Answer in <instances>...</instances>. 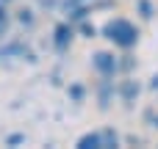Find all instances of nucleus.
Instances as JSON below:
<instances>
[{
	"instance_id": "obj_5",
	"label": "nucleus",
	"mask_w": 158,
	"mask_h": 149,
	"mask_svg": "<svg viewBox=\"0 0 158 149\" xmlns=\"http://www.w3.org/2000/svg\"><path fill=\"white\" fill-rule=\"evenodd\" d=\"M97 97H100V108L106 111V108L111 105V97H114V80H111V77H103V80H100Z\"/></svg>"
},
{
	"instance_id": "obj_1",
	"label": "nucleus",
	"mask_w": 158,
	"mask_h": 149,
	"mask_svg": "<svg viewBox=\"0 0 158 149\" xmlns=\"http://www.w3.org/2000/svg\"><path fill=\"white\" fill-rule=\"evenodd\" d=\"M103 36H106L108 41H114L117 47L131 50V47H136V41H139V28H136L133 22H128V19H111V22H106Z\"/></svg>"
},
{
	"instance_id": "obj_17",
	"label": "nucleus",
	"mask_w": 158,
	"mask_h": 149,
	"mask_svg": "<svg viewBox=\"0 0 158 149\" xmlns=\"http://www.w3.org/2000/svg\"><path fill=\"white\" fill-rule=\"evenodd\" d=\"M0 3H11V0H0Z\"/></svg>"
},
{
	"instance_id": "obj_16",
	"label": "nucleus",
	"mask_w": 158,
	"mask_h": 149,
	"mask_svg": "<svg viewBox=\"0 0 158 149\" xmlns=\"http://www.w3.org/2000/svg\"><path fill=\"white\" fill-rule=\"evenodd\" d=\"M150 88H158V75L153 77V83H150Z\"/></svg>"
},
{
	"instance_id": "obj_2",
	"label": "nucleus",
	"mask_w": 158,
	"mask_h": 149,
	"mask_svg": "<svg viewBox=\"0 0 158 149\" xmlns=\"http://www.w3.org/2000/svg\"><path fill=\"white\" fill-rule=\"evenodd\" d=\"M78 149H117L119 147V135L114 130H94L78 138Z\"/></svg>"
},
{
	"instance_id": "obj_8",
	"label": "nucleus",
	"mask_w": 158,
	"mask_h": 149,
	"mask_svg": "<svg viewBox=\"0 0 158 149\" xmlns=\"http://www.w3.org/2000/svg\"><path fill=\"white\" fill-rule=\"evenodd\" d=\"M136 6H139V11H142V17H144V19H150V17L156 14V8H153V3H150V0H136Z\"/></svg>"
},
{
	"instance_id": "obj_3",
	"label": "nucleus",
	"mask_w": 158,
	"mask_h": 149,
	"mask_svg": "<svg viewBox=\"0 0 158 149\" xmlns=\"http://www.w3.org/2000/svg\"><path fill=\"white\" fill-rule=\"evenodd\" d=\"M92 66L97 69L100 77H114V75L119 72V58H114L111 53H97V55L92 58Z\"/></svg>"
},
{
	"instance_id": "obj_11",
	"label": "nucleus",
	"mask_w": 158,
	"mask_h": 149,
	"mask_svg": "<svg viewBox=\"0 0 158 149\" xmlns=\"http://www.w3.org/2000/svg\"><path fill=\"white\" fill-rule=\"evenodd\" d=\"M119 69L131 72V69H133V58H131V55H122V61H119Z\"/></svg>"
},
{
	"instance_id": "obj_4",
	"label": "nucleus",
	"mask_w": 158,
	"mask_h": 149,
	"mask_svg": "<svg viewBox=\"0 0 158 149\" xmlns=\"http://www.w3.org/2000/svg\"><path fill=\"white\" fill-rule=\"evenodd\" d=\"M72 39H75V25H72V22L56 25V30H53V47H56L58 53H67L69 44H72Z\"/></svg>"
},
{
	"instance_id": "obj_13",
	"label": "nucleus",
	"mask_w": 158,
	"mask_h": 149,
	"mask_svg": "<svg viewBox=\"0 0 158 149\" xmlns=\"http://www.w3.org/2000/svg\"><path fill=\"white\" fill-rule=\"evenodd\" d=\"M86 3H89V0H64L61 6H64V8L69 11V8H78V6H86Z\"/></svg>"
},
{
	"instance_id": "obj_10",
	"label": "nucleus",
	"mask_w": 158,
	"mask_h": 149,
	"mask_svg": "<svg viewBox=\"0 0 158 149\" xmlns=\"http://www.w3.org/2000/svg\"><path fill=\"white\" fill-rule=\"evenodd\" d=\"M78 25H81V33L83 36H89V39L94 36V25H89V22H78Z\"/></svg>"
},
{
	"instance_id": "obj_14",
	"label": "nucleus",
	"mask_w": 158,
	"mask_h": 149,
	"mask_svg": "<svg viewBox=\"0 0 158 149\" xmlns=\"http://www.w3.org/2000/svg\"><path fill=\"white\" fill-rule=\"evenodd\" d=\"M22 141H25V135H8V138H6V144H8V147H14V144H22Z\"/></svg>"
},
{
	"instance_id": "obj_7",
	"label": "nucleus",
	"mask_w": 158,
	"mask_h": 149,
	"mask_svg": "<svg viewBox=\"0 0 158 149\" xmlns=\"http://www.w3.org/2000/svg\"><path fill=\"white\" fill-rule=\"evenodd\" d=\"M17 19H19V25H25V28H33V22H36V17H33L31 8H22V11L17 14Z\"/></svg>"
},
{
	"instance_id": "obj_15",
	"label": "nucleus",
	"mask_w": 158,
	"mask_h": 149,
	"mask_svg": "<svg viewBox=\"0 0 158 149\" xmlns=\"http://www.w3.org/2000/svg\"><path fill=\"white\" fill-rule=\"evenodd\" d=\"M147 122H150V127H156V130H158V113L147 111Z\"/></svg>"
},
{
	"instance_id": "obj_12",
	"label": "nucleus",
	"mask_w": 158,
	"mask_h": 149,
	"mask_svg": "<svg viewBox=\"0 0 158 149\" xmlns=\"http://www.w3.org/2000/svg\"><path fill=\"white\" fill-rule=\"evenodd\" d=\"M69 97H72L75 102H81V100H83V88H81V86H72V88H69Z\"/></svg>"
},
{
	"instance_id": "obj_6",
	"label": "nucleus",
	"mask_w": 158,
	"mask_h": 149,
	"mask_svg": "<svg viewBox=\"0 0 158 149\" xmlns=\"http://www.w3.org/2000/svg\"><path fill=\"white\" fill-rule=\"evenodd\" d=\"M139 91H142V88H139L136 80H125V83L119 86V97H122L125 102H133V100L139 97Z\"/></svg>"
},
{
	"instance_id": "obj_9",
	"label": "nucleus",
	"mask_w": 158,
	"mask_h": 149,
	"mask_svg": "<svg viewBox=\"0 0 158 149\" xmlns=\"http://www.w3.org/2000/svg\"><path fill=\"white\" fill-rule=\"evenodd\" d=\"M8 11H6V3H0V36H6L8 33Z\"/></svg>"
}]
</instances>
